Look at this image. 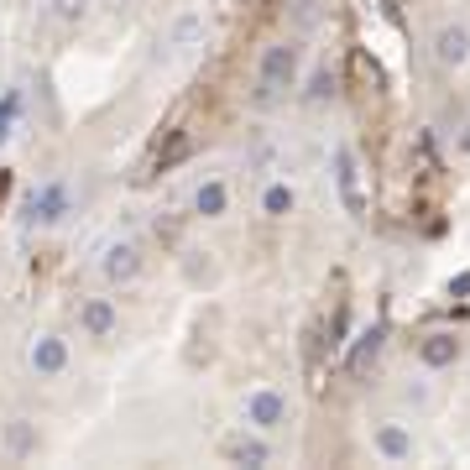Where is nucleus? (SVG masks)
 <instances>
[{"label":"nucleus","mask_w":470,"mask_h":470,"mask_svg":"<svg viewBox=\"0 0 470 470\" xmlns=\"http://www.w3.org/2000/svg\"><path fill=\"white\" fill-rule=\"evenodd\" d=\"M293 79H299V43H272L267 53H261L251 105H257V110L278 105V94H282V89H293Z\"/></svg>","instance_id":"nucleus-1"},{"label":"nucleus","mask_w":470,"mask_h":470,"mask_svg":"<svg viewBox=\"0 0 470 470\" xmlns=\"http://www.w3.org/2000/svg\"><path fill=\"white\" fill-rule=\"evenodd\" d=\"M246 424L261 428V434L282 428V424H288V397H282L278 387H257V392H246Z\"/></svg>","instance_id":"nucleus-2"},{"label":"nucleus","mask_w":470,"mask_h":470,"mask_svg":"<svg viewBox=\"0 0 470 470\" xmlns=\"http://www.w3.org/2000/svg\"><path fill=\"white\" fill-rule=\"evenodd\" d=\"M335 183H340V199L350 214H366V199H361V168H356V152L340 147L335 152Z\"/></svg>","instance_id":"nucleus-3"},{"label":"nucleus","mask_w":470,"mask_h":470,"mask_svg":"<svg viewBox=\"0 0 470 470\" xmlns=\"http://www.w3.org/2000/svg\"><path fill=\"white\" fill-rule=\"evenodd\" d=\"M26 210H32L37 225H58V220L68 214V189H64V183H43V189L32 193V204H26Z\"/></svg>","instance_id":"nucleus-4"},{"label":"nucleus","mask_w":470,"mask_h":470,"mask_svg":"<svg viewBox=\"0 0 470 470\" xmlns=\"http://www.w3.org/2000/svg\"><path fill=\"white\" fill-rule=\"evenodd\" d=\"M115 319H121V314H115L110 299H89L84 308H79V329H84L89 340H105L110 329H115Z\"/></svg>","instance_id":"nucleus-5"},{"label":"nucleus","mask_w":470,"mask_h":470,"mask_svg":"<svg viewBox=\"0 0 470 470\" xmlns=\"http://www.w3.org/2000/svg\"><path fill=\"white\" fill-rule=\"evenodd\" d=\"M434 58H439L445 68L470 64V32H465V26H445V32L434 37Z\"/></svg>","instance_id":"nucleus-6"},{"label":"nucleus","mask_w":470,"mask_h":470,"mask_svg":"<svg viewBox=\"0 0 470 470\" xmlns=\"http://www.w3.org/2000/svg\"><path fill=\"white\" fill-rule=\"evenodd\" d=\"M100 272H105V282H131L136 272H142V251L136 246H110L105 251V261H100Z\"/></svg>","instance_id":"nucleus-7"},{"label":"nucleus","mask_w":470,"mask_h":470,"mask_svg":"<svg viewBox=\"0 0 470 470\" xmlns=\"http://www.w3.org/2000/svg\"><path fill=\"white\" fill-rule=\"evenodd\" d=\"M64 366H68V340L47 335V340L32 345V371H37V377H58Z\"/></svg>","instance_id":"nucleus-8"},{"label":"nucleus","mask_w":470,"mask_h":470,"mask_svg":"<svg viewBox=\"0 0 470 470\" xmlns=\"http://www.w3.org/2000/svg\"><path fill=\"white\" fill-rule=\"evenodd\" d=\"M225 210H230V189H225L220 178H204V183L193 189V214H204V220H220Z\"/></svg>","instance_id":"nucleus-9"},{"label":"nucleus","mask_w":470,"mask_h":470,"mask_svg":"<svg viewBox=\"0 0 470 470\" xmlns=\"http://www.w3.org/2000/svg\"><path fill=\"white\" fill-rule=\"evenodd\" d=\"M418 361H424L428 371H445V366L460 361V340H455V335H428V340L418 345Z\"/></svg>","instance_id":"nucleus-10"},{"label":"nucleus","mask_w":470,"mask_h":470,"mask_svg":"<svg viewBox=\"0 0 470 470\" xmlns=\"http://www.w3.org/2000/svg\"><path fill=\"white\" fill-rule=\"evenodd\" d=\"M377 455H387V460H413V434L403 424H382L377 428Z\"/></svg>","instance_id":"nucleus-11"},{"label":"nucleus","mask_w":470,"mask_h":470,"mask_svg":"<svg viewBox=\"0 0 470 470\" xmlns=\"http://www.w3.org/2000/svg\"><path fill=\"white\" fill-rule=\"evenodd\" d=\"M37 449V428L26 424V418H11V428H5V455L11 460H26Z\"/></svg>","instance_id":"nucleus-12"},{"label":"nucleus","mask_w":470,"mask_h":470,"mask_svg":"<svg viewBox=\"0 0 470 470\" xmlns=\"http://www.w3.org/2000/svg\"><path fill=\"white\" fill-rule=\"evenodd\" d=\"M225 455L240 460V465H267V460H272V449L261 445V439H246V434H235L230 445H225Z\"/></svg>","instance_id":"nucleus-13"},{"label":"nucleus","mask_w":470,"mask_h":470,"mask_svg":"<svg viewBox=\"0 0 470 470\" xmlns=\"http://www.w3.org/2000/svg\"><path fill=\"white\" fill-rule=\"evenodd\" d=\"M293 204H299V193H293V183H267V193H261V210L272 214V220H282V214H293Z\"/></svg>","instance_id":"nucleus-14"},{"label":"nucleus","mask_w":470,"mask_h":470,"mask_svg":"<svg viewBox=\"0 0 470 470\" xmlns=\"http://www.w3.org/2000/svg\"><path fill=\"white\" fill-rule=\"evenodd\" d=\"M377 350H382V329H366L361 340H356V350H350V371H366V366L377 361Z\"/></svg>","instance_id":"nucleus-15"},{"label":"nucleus","mask_w":470,"mask_h":470,"mask_svg":"<svg viewBox=\"0 0 470 470\" xmlns=\"http://www.w3.org/2000/svg\"><path fill=\"white\" fill-rule=\"evenodd\" d=\"M16 115H22V94L11 89V94H0V147H5V136L16 126Z\"/></svg>","instance_id":"nucleus-16"},{"label":"nucleus","mask_w":470,"mask_h":470,"mask_svg":"<svg viewBox=\"0 0 470 470\" xmlns=\"http://www.w3.org/2000/svg\"><path fill=\"white\" fill-rule=\"evenodd\" d=\"M204 37V22L199 16H178V26H172V47H189Z\"/></svg>","instance_id":"nucleus-17"},{"label":"nucleus","mask_w":470,"mask_h":470,"mask_svg":"<svg viewBox=\"0 0 470 470\" xmlns=\"http://www.w3.org/2000/svg\"><path fill=\"white\" fill-rule=\"evenodd\" d=\"M47 5H53V16H58V22H79V16L89 11V0H47Z\"/></svg>","instance_id":"nucleus-18"},{"label":"nucleus","mask_w":470,"mask_h":470,"mask_svg":"<svg viewBox=\"0 0 470 470\" xmlns=\"http://www.w3.org/2000/svg\"><path fill=\"white\" fill-rule=\"evenodd\" d=\"M329 89H335V79H329V68H319V73L308 79V105H319V100H329Z\"/></svg>","instance_id":"nucleus-19"},{"label":"nucleus","mask_w":470,"mask_h":470,"mask_svg":"<svg viewBox=\"0 0 470 470\" xmlns=\"http://www.w3.org/2000/svg\"><path fill=\"white\" fill-rule=\"evenodd\" d=\"M5 189H11V178H5V172H0V204H5Z\"/></svg>","instance_id":"nucleus-20"},{"label":"nucleus","mask_w":470,"mask_h":470,"mask_svg":"<svg viewBox=\"0 0 470 470\" xmlns=\"http://www.w3.org/2000/svg\"><path fill=\"white\" fill-rule=\"evenodd\" d=\"M460 152H465V157H470V126H465V136H460Z\"/></svg>","instance_id":"nucleus-21"}]
</instances>
